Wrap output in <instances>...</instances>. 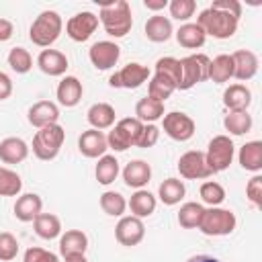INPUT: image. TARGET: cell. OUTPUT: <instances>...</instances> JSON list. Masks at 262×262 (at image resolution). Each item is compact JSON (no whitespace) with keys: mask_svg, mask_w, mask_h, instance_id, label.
<instances>
[{"mask_svg":"<svg viewBox=\"0 0 262 262\" xmlns=\"http://www.w3.org/2000/svg\"><path fill=\"white\" fill-rule=\"evenodd\" d=\"M29 158V145L20 137H6L0 141V160L4 164H20Z\"/></svg>","mask_w":262,"mask_h":262,"instance_id":"obj_23","label":"cell"},{"mask_svg":"<svg viewBox=\"0 0 262 262\" xmlns=\"http://www.w3.org/2000/svg\"><path fill=\"white\" fill-rule=\"evenodd\" d=\"M18 254V239L10 231H0V260L10 262Z\"/></svg>","mask_w":262,"mask_h":262,"instance_id":"obj_44","label":"cell"},{"mask_svg":"<svg viewBox=\"0 0 262 262\" xmlns=\"http://www.w3.org/2000/svg\"><path fill=\"white\" fill-rule=\"evenodd\" d=\"M63 139H66V131L59 123L55 125H47L43 129H39L33 137V154L43 160V162H49V160H55L61 145H63Z\"/></svg>","mask_w":262,"mask_h":262,"instance_id":"obj_3","label":"cell"},{"mask_svg":"<svg viewBox=\"0 0 262 262\" xmlns=\"http://www.w3.org/2000/svg\"><path fill=\"white\" fill-rule=\"evenodd\" d=\"M196 25L205 31V35H211L215 39H229L237 31V18H233L225 12H219L211 6L201 10Z\"/></svg>","mask_w":262,"mask_h":262,"instance_id":"obj_4","label":"cell"},{"mask_svg":"<svg viewBox=\"0 0 262 262\" xmlns=\"http://www.w3.org/2000/svg\"><path fill=\"white\" fill-rule=\"evenodd\" d=\"M98 20L106 35L121 39L125 37L131 27H133V16H131V6L127 0H111L100 4V14Z\"/></svg>","mask_w":262,"mask_h":262,"instance_id":"obj_1","label":"cell"},{"mask_svg":"<svg viewBox=\"0 0 262 262\" xmlns=\"http://www.w3.org/2000/svg\"><path fill=\"white\" fill-rule=\"evenodd\" d=\"M223 127L231 135H244L252 129V115H248V111H229L223 119Z\"/></svg>","mask_w":262,"mask_h":262,"instance_id":"obj_35","label":"cell"},{"mask_svg":"<svg viewBox=\"0 0 262 262\" xmlns=\"http://www.w3.org/2000/svg\"><path fill=\"white\" fill-rule=\"evenodd\" d=\"M88 57L96 70H111L121 57V47L113 41H96L88 49Z\"/></svg>","mask_w":262,"mask_h":262,"instance_id":"obj_14","label":"cell"},{"mask_svg":"<svg viewBox=\"0 0 262 262\" xmlns=\"http://www.w3.org/2000/svg\"><path fill=\"white\" fill-rule=\"evenodd\" d=\"M41 209H43L41 196L35 192H25L14 203V217L23 223H29V221H35V217L41 213Z\"/></svg>","mask_w":262,"mask_h":262,"instance_id":"obj_22","label":"cell"},{"mask_svg":"<svg viewBox=\"0 0 262 262\" xmlns=\"http://www.w3.org/2000/svg\"><path fill=\"white\" fill-rule=\"evenodd\" d=\"M119 172H121V170H119V160H117L115 156L104 154V156L98 158V164H96V168H94V176H96V180H98L100 184H104V186L113 184V182L117 180Z\"/></svg>","mask_w":262,"mask_h":262,"instance_id":"obj_34","label":"cell"},{"mask_svg":"<svg viewBox=\"0 0 262 262\" xmlns=\"http://www.w3.org/2000/svg\"><path fill=\"white\" fill-rule=\"evenodd\" d=\"M151 180V166L145 160H131L125 168H123V182L129 188H143L147 182Z\"/></svg>","mask_w":262,"mask_h":262,"instance_id":"obj_20","label":"cell"},{"mask_svg":"<svg viewBox=\"0 0 262 262\" xmlns=\"http://www.w3.org/2000/svg\"><path fill=\"white\" fill-rule=\"evenodd\" d=\"M233 78V61L229 53H221L217 57L211 59L209 63V80H213L215 84H225Z\"/></svg>","mask_w":262,"mask_h":262,"instance_id":"obj_31","label":"cell"},{"mask_svg":"<svg viewBox=\"0 0 262 262\" xmlns=\"http://www.w3.org/2000/svg\"><path fill=\"white\" fill-rule=\"evenodd\" d=\"M82 94H84V86L82 82L76 78V76H66L61 78V82L57 84V90H55V96H57V102L66 108H72L76 106L80 100H82Z\"/></svg>","mask_w":262,"mask_h":262,"instance_id":"obj_19","label":"cell"},{"mask_svg":"<svg viewBox=\"0 0 262 262\" xmlns=\"http://www.w3.org/2000/svg\"><path fill=\"white\" fill-rule=\"evenodd\" d=\"M174 90H176V86L160 74H154V78L147 82V96L158 102H166V98H170Z\"/></svg>","mask_w":262,"mask_h":262,"instance_id":"obj_39","label":"cell"},{"mask_svg":"<svg viewBox=\"0 0 262 262\" xmlns=\"http://www.w3.org/2000/svg\"><path fill=\"white\" fill-rule=\"evenodd\" d=\"M14 33V25L8 20V18H0V43L8 41Z\"/></svg>","mask_w":262,"mask_h":262,"instance_id":"obj_50","label":"cell"},{"mask_svg":"<svg viewBox=\"0 0 262 262\" xmlns=\"http://www.w3.org/2000/svg\"><path fill=\"white\" fill-rule=\"evenodd\" d=\"M145 235V225L143 219L133 217V215H123L119 219V223L115 225V237L121 246H137Z\"/></svg>","mask_w":262,"mask_h":262,"instance_id":"obj_13","label":"cell"},{"mask_svg":"<svg viewBox=\"0 0 262 262\" xmlns=\"http://www.w3.org/2000/svg\"><path fill=\"white\" fill-rule=\"evenodd\" d=\"M98 203H100V209H102L106 215H111V217H123V213H125V209H127L125 196H123L121 192H117V190H106V192H102Z\"/></svg>","mask_w":262,"mask_h":262,"instance_id":"obj_38","label":"cell"},{"mask_svg":"<svg viewBox=\"0 0 262 262\" xmlns=\"http://www.w3.org/2000/svg\"><path fill=\"white\" fill-rule=\"evenodd\" d=\"M6 61H8L10 70L16 72V74H27L33 68V57H31V53L25 47H12L8 51Z\"/></svg>","mask_w":262,"mask_h":262,"instance_id":"obj_40","label":"cell"},{"mask_svg":"<svg viewBox=\"0 0 262 262\" xmlns=\"http://www.w3.org/2000/svg\"><path fill=\"white\" fill-rule=\"evenodd\" d=\"M37 66L43 74L51 76V78H57V76H63L66 70H68V57L57 51V49H43L37 57Z\"/></svg>","mask_w":262,"mask_h":262,"instance_id":"obj_21","label":"cell"},{"mask_svg":"<svg viewBox=\"0 0 262 262\" xmlns=\"http://www.w3.org/2000/svg\"><path fill=\"white\" fill-rule=\"evenodd\" d=\"M141 129H143V123L135 117H125L121 119L106 135V143L111 149L115 151H125L133 145H137V139L141 135Z\"/></svg>","mask_w":262,"mask_h":262,"instance_id":"obj_6","label":"cell"},{"mask_svg":"<svg viewBox=\"0 0 262 262\" xmlns=\"http://www.w3.org/2000/svg\"><path fill=\"white\" fill-rule=\"evenodd\" d=\"M158 139H160V129H158L154 123H147V125H143L141 135H139V139H137V145H135V147H143V149L154 147V145L158 143Z\"/></svg>","mask_w":262,"mask_h":262,"instance_id":"obj_46","label":"cell"},{"mask_svg":"<svg viewBox=\"0 0 262 262\" xmlns=\"http://www.w3.org/2000/svg\"><path fill=\"white\" fill-rule=\"evenodd\" d=\"M88 123L92 125V129H111L115 125V108L108 102H94L88 113H86Z\"/></svg>","mask_w":262,"mask_h":262,"instance_id":"obj_28","label":"cell"},{"mask_svg":"<svg viewBox=\"0 0 262 262\" xmlns=\"http://www.w3.org/2000/svg\"><path fill=\"white\" fill-rule=\"evenodd\" d=\"M209 63H211V59L205 53H190V55L182 57L180 59L182 82H180L178 90H190L199 82L209 80Z\"/></svg>","mask_w":262,"mask_h":262,"instance_id":"obj_8","label":"cell"},{"mask_svg":"<svg viewBox=\"0 0 262 262\" xmlns=\"http://www.w3.org/2000/svg\"><path fill=\"white\" fill-rule=\"evenodd\" d=\"M246 196H248V201L254 205V207H262V176L260 174H256V176H252L250 180H248V184H246Z\"/></svg>","mask_w":262,"mask_h":262,"instance_id":"obj_45","label":"cell"},{"mask_svg":"<svg viewBox=\"0 0 262 262\" xmlns=\"http://www.w3.org/2000/svg\"><path fill=\"white\" fill-rule=\"evenodd\" d=\"M174 35H176L178 45L184 47V49H199V47L205 45V39H207L205 31L196 23H184V25H180V29Z\"/></svg>","mask_w":262,"mask_h":262,"instance_id":"obj_26","label":"cell"},{"mask_svg":"<svg viewBox=\"0 0 262 262\" xmlns=\"http://www.w3.org/2000/svg\"><path fill=\"white\" fill-rule=\"evenodd\" d=\"M61 29H63L61 16L55 10H43L33 20V25L29 29V39L37 47H49L59 39Z\"/></svg>","mask_w":262,"mask_h":262,"instance_id":"obj_2","label":"cell"},{"mask_svg":"<svg viewBox=\"0 0 262 262\" xmlns=\"http://www.w3.org/2000/svg\"><path fill=\"white\" fill-rule=\"evenodd\" d=\"M27 119L37 129H43L47 125H55L59 119V106L53 100H39L29 108Z\"/></svg>","mask_w":262,"mask_h":262,"instance_id":"obj_17","label":"cell"},{"mask_svg":"<svg viewBox=\"0 0 262 262\" xmlns=\"http://www.w3.org/2000/svg\"><path fill=\"white\" fill-rule=\"evenodd\" d=\"M12 94V80L8 74L0 72V100H6Z\"/></svg>","mask_w":262,"mask_h":262,"instance_id":"obj_49","label":"cell"},{"mask_svg":"<svg viewBox=\"0 0 262 262\" xmlns=\"http://www.w3.org/2000/svg\"><path fill=\"white\" fill-rule=\"evenodd\" d=\"M156 74H160V76H164V78H168L174 86H176V90H178V86H180V82H182V68H180V59H176V57H160L158 61H156Z\"/></svg>","mask_w":262,"mask_h":262,"instance_id":"obj_37","label":"cell"},{"mask_svg":"<svg viewBox=\"0 0 262 262\" xmlns=\"http://www.w3.org/2000/svg\"><path fill=\"white\" fill-rule=\"evenodd\" d=\"M78 149L84 158H100L108 149L106 135L102 131L90 127L88 131H82V135L78 137Z\"/></svg>","mask_w":262,"mask_h":262,"instance_id":"obj_16","label":"cell"},{"mask_svg":"<svg viewBox=\"0 0 262 262\" xmlns=\"http://www.w3.org/2000/svg\"><path fill=\"white\" fill-rule=\"evenodd\" d=\"M186 194V188H184V182L180 178H166L160 186H158V196L164 205L172 207V205H178Z\"/></svg>","mask_w":262,"mask_h":262,"instance_id":"obj_32","label":"cell"},{"mask_svg":"<svg viewBox=\"0 0 262 262\" xmlns=\"http://www.w3.org/2000/svg\"><path fill=\"white\" fill-rule=\"evenodd\" d=\"M143 6H145L147 10L158 12V10H164V8L168 6V0H143Z\"/></svg>","mask_w":262,"mask_h":262,"instance_id":"obj_51","label":"cell"},{"mask_svg":"<svg viewBox=\"0 0 262 262\" xmlns=\"http://www.w3.org/2000/svg\"><path fill=\"white\" fill-rule=\"evenodd\" d=\"M162 117H164V102H158V100L145 96L135 104V119H139L143 125L156 123Z\"/></svg>","mask_w":262,"mask_h":262,"instance_id":"obj_33","label":"cell"},{"mask_svg":"<svg viewBox=\"0 0 262 262\" xmlns=\"http://www.w3.org/2000/svg\"><path fill=\"white\" fill-rule=\"evenodd\" d=\"M186 262H221V260L213 258V256H207V254H196V256H190Z\"/></svg>","mask_w":262,"mask_h":262,"instance_id":"obj_52","label":"cell"},{"mask_svg":"<svg viewBox=\"0 0 262 262\" xmlns=\"http://www.w3.org/2000/svg\"><path fill=\"white\" fill-rule=\"evenodd\" d=\"M23 262H59V258H57V254H53V252H49L45 248L33 246V248H29L25 252Z\"/></svg>","mask_w":262,"mask_h":262,"instance_id":"obj_47","label":"cell"},{"mask_svg":"<svg viewBox=\"0 0 262 262\" xmlns=\"http://www.w3.org/2000/svg\"><path fill=\"white\" fill-rule=\"evenodd\" d=\"M233 61V78L239 82H248L258 74V55L250 49H237L231 53Z\"/></svg>","mask_w":262,"mask_h":262,"instance_id":"obj_15","label":"cell"},{"mask_svg":"<svg viewBox=\"0 0 262 262\" xmlns=\"http://www.w3.org/2000/svg\"><path fill=\"white\" fill-rule=\"evenodd\" d=\"M178 172L186 180H203V178H209L213 174L211 168L207 166L205 151H199V149H190V151H186V154L180 156V160H178Z\"/></svg>","mask_w":262,"mask_h":262,"instance_id":"obj_10","label":"cell"},{"mask_svg":"<svg viewBox=\"0 0 262 262\" xmlns=\"http://www.w3.org/2000/svg\"><path fill=\"white\" fill-rule=\"evenodd\" d=\"M35 233L43 239H55L61 235V221L53 213H39L33 221Z\"/></svg>","mask_w":262,"mask_h":262,"instance_id":"obj_30","label":"cell"},{"mask_svg":"<svg viewBox=\"0 0 262 262\" xmlns=\"http://www.w3.org/2000/svg\"><path fill=\"white\" fill-rule=\"evenodd\" d=\"M63 262H88L86 256H72V258H63Z\"/></svg>","mask_w":262,"mask_h":262,"instance_id":"obj_53","label":"cell"},{"mask_svg":"<svg viewBox=\"0 0 262 262\" xmlns=\"http://www.w3.org/2000/svg\"><path fill=\"white\" fill-rule=\"evenodd\" d=\"M156 205H158L156 196H154L149 190H145V188L135 190V192L131 194V199L127 201V207L131 209V215H133V217H139V219L149 217V215L156 211Z\"/></svg>","mask_w":262,"mask_h":262,"instance_id":"obj_25","label":"cell"},{"mask_svg":"<svg viewBox=\"0 0 262 262\" xmlns=\"http://www.w3.org/2000/svg\"><path fill=\"white\" fill-rule=\"evenodd\" d=\"M203 211H205V207H203L201 203L190 201V203H184V205L180 207V211H178V217H176V219H178L180 227H184V229H199V223H201Z\"/></svg>","mask_w":262,"mask_h":262,"instance_id":"obj_36","label":"cell"},{"mask_svg":"<svg viewBox=\"0 0 262 262\" xmlns=\"http://www.w3.org/2000/svg\"><path fill=\"white\" fill-rule=\"evenodd\" d=\"M239 166L248 172H260L262 170V141H248L239 147L237 154Z\"/></svg>","mask_w":262,"mask_h":262,"instance_id":"obj_29","label":"cell"},{"mask_svg":"<svg viewBox=\"0 0 262 262\" xmlns=\"http://www.w3.org/2000/svg\"><path fill=\"white\" fill-rule=\"evenodd\" d=\"M252 102V92L244 84H231L223 92V104L229 111H248Z\"/></svg>","mask_w":262,"mask_h":262,"instance_id":"obj_27","label":"cell"},{"mask_svg":"<svg viewBox=\"0 0 262 262\" xmlns=\"http://www.w3.org/2000/svg\"><path fill=\"white\" fill-rule=\"evenodd\" d=\"M98 29V16L90 10H82L78 14H74L68 23H66V33L72 41L76 43H84L92 37V33Z\"/></svg>","mask_w":262,"mask_h":262,"instance_id":"obj_11","label":"cell"},{"mask_svg":"<svg viewBox=\"0 0 262 262\" xmlns=\"http://www.w3.org/2000/svg\"><path fill=\"white\" fill-rule=\"evenodd\" d=\"M143 31H145V37H147L149 41H154V43H164V41H168V39L172 37V33H174L172 20H170L168 16H162V14L149 16L147 23H145V27H143Z\"/></svg>","mask_w":262,"mask_h":262,"instance_id":"obj_24","label":"cell"},{"mask_svg":"<svg viewBox=\"0 0 262 262\" xmlns=\"http://www.w3.org/2000/svg\"><path fill=\"white\" fill-rule=\"evenodd\" d=\"M162 129L174 141H188L194 135V129L196 127H194V121L186 113L172 111V113H164V117H162Z\"/></svg>","mask_w":262,"mask_h":262,"instance_id":"obj_9","label":"cell"},{"mask_svg":"<svg viewBox=\"0 0 262 262\" xmlns=\"http://www.w3.org/2000/svg\"><path fill=\"white\" fill-rule=\"evenodd\" d=\"M211 8H215V10H219V12H225V14L233 16V18H237V20H239V16H242V4H239L237 0H215V2L211 4Z\"/></svg>","mask_w":262,"mask_h":262,"instance_id":"obj_48","label":"cell"},{"mask_svg":"<svg viewBox=\"0 0 262 262\" xmlns=\"http://www.w3.org/2000/svg\"><path fill=\"white\" fill-rule=\"evenodd\" d=\"M23 188L20 176L10 168H0V196H16Z\"/></svg>","mask_w":262,"mask_h":262,"instance_id":"obj_42","label":"cell"},{"mask_svg":"<svg viewBox=\"0 0 262 262\" xmlns=\"http://www.w3.org/2000/svg\"><path fill=\"white\" fill-rule=\"evenodd\" d=\"M88 250V235L82 229H68L59 235V254L63 258L84 256Z\"/></svg>","mask_w":262,"mask_h":262,"instance_id":"obj_18","label":"cell"},{"mask_svg":"<svg viewBox=\"0 0 262 262\" xmlns=\"http://www.w3.org/2000/svg\"><path fill=\"white\" fill-rule=\"evenodd\" d=\"M237 225V219L233 215V211L223 209V207H209L203 211L199 229L205 235L211 237H221V235H229Z\"/></svg>","mask_w":262,"mask_h":262,"instance_id":"obj_5","label":"cell"},{"mask_svg":"<svg viewBox=\"0 0 262 262\" xmlns=\"http://www.w3.org/2000/svg\"><path fill=\"white\" fill-rule=\"evenodd\" d=\"M168 8H170L172 18L186 23L196 10V2L194 0H172V2H168Z\"/></svg>","mask_w":262,"mask_h":262,"instance_id":"obj_43","label":"cell"},{"mask_svg":"<svg viewBox=\"0 0 262 262\" xmlns=\"http://www.w3.org/2000/svg\"><path fill=\"white\" fill-rule=\"evenodd\" d=\"M199 194H201L203 203L209 205V207H219L225 201V188L219 182H215V180L203 182L201 188H199Z\"/></svg>","mask_w":262,"mask_h":262,"instance_id":"obj_41","label":"cell"},{"mask_svg":"<svg viewBox=\"0 0 262 262\" xmlns=\"http://www.w3.org/2000/svg\"><path fill=\"white\" fill-rule=\"evenodd\" d=\"M147 80H149V70L145 66H141V63H137V61H131L123 70L115 72L108 78V84L113 88H129V90H133V88H139Z\"/></svg>","mask_w":262,"mask_h":262,"instance_id":"obj_12","label":"cell"},{"mask_svg":"<svg viewBox=\"0 0 262 262\" xmlns=\"http://www.w3.org/2000/svg\"><path fill=\"white\" fill-rule=\"evenodd\" d=\"M233 156H235V145H233L229 135H215L209 141L207 151H205L207 166L211 168L213 174L227 170L229 164L233 162Z\"/></svg>","mask_w":262,"mask_h":262,"instance_id":"obj_7","label":"cell"}]
</instances>
